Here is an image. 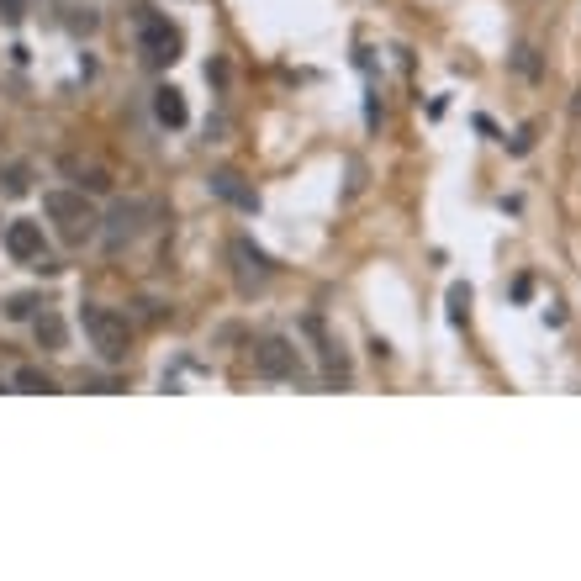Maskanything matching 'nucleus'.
<instances>
[{"mask_svg":"<svg viewBox=\"0 0 581 581\" xmlns=\"http://www.w3.org/2000/svg\"><path fill=\"white\" fill-rule=\"evenodd\" d=\"M43 212H48V222L59 228V238L69 243V249H80V243H90L101 233V212L85 201V191H48Z\"/></svg>","mask_w":581,"mask_h":581,"instance_id":"obj_1","label":"nucleus"},{"mask_svg":"<svg viewBox=\"0 0 581 581\" xmlns=\"http://www.w3.org/2000/svg\"><path fill=\"white\" fill-rule=\"evenodd\" d=\"M85 333H90V344L101 349V360H127V349H133V328H127V317L122 312H111V307H85Z\"/></svg>","mask_w":581,"mask_h":581,"instance_id":"obj_2","label":"nucleus"},{"mask_svg":"<svg viewBox=\"0 0 581 581\" xmlns=\"http://www.w3.org/2000/svg\"><path fill=\"white\" fill-rule=\"evenodd\" d=\"M138 48H143V59L154 64V69L175 64V59H180V32L170 27V16L143 11V16H138Z\"/></svg>","mask_w":581,"mask_h":581,"instance_id":"obj_3","label":"nucleus"},{"mask_svg":"<svg viewBox=\"0 0 581 581\" xmlns=\"http://www.w3.org/2000/svg\"><path fill=\"white\" fill-rule=\"evenodd\" d=\"M6 254L16 259V265L53 270V259H48V243H43V222H27V217L6 222Z\"/></svg>","mask_w":581,"mask_h":581,"instance_id":"obj_4","label":"nucleus"},{"mask_svg":"<svg viewBox=\"0 0 581 581\" xmlns=\"http://www.w3.org/2000/svg\"><path fill=\"white\" fill-rule=\"evenodd\" d=\"M254 370L265 381H296V376H302V354H296L291 339H275V333H270V339L254 344Z\"/></svg>","mask_w":581,"mask_h":581,"instance_id":"obj_5","label":"nucleus"},{"mask_svg":"<svg viewBox=\"0 0 581 581\" xmlns=\"http://www.w3.org/2000/svg\"><path fill=\"white\" fill-rule=\"evenodd\" d=\"M233 259H238V280H243V291H254V286H265V280H270L265 254L249 249V238H238V243H233Z\"/></svg>","mask_w":581,"mask_h":581,"instance_id":"obj_6","label":"nucleus"},{"mask_svg":"<svg viewBox=\"0 0 581 581\" xmlns=\"http://www.w3.org/2000/svg\"><path fill=\"white\" fill-rule=\"evenodd\" d=\"M138 217H143V206H117L106 228V249H122L127 238H138Z\"/></svg>","mask_w":581,"mask_h":581,"instance_id":"obj_7","label":"nucleus"},{"mask_svg":"<svg viewBox=\"0 0 581 581\" xmlns=\"http://www.w3.org/2000/svg\"><path fill=\"white\" fill-rule=\"evenodd\" d=\"M212 191L222 196V201H233V206H243V212H254V206H259V196L249 191V185H243L233 170H222V175H212Z\"/></svg>","mask_w":581,"mask_h":581,"instance_id":"obj_8","label":"nucleus"},{"mask_svg":"<svg viewBox=\"0 0 581 581\" xmlns=\"http://www.w3.org/2000/svg\"><path fill=\"white\" fill-rule=\"evenodd\" d=\"M154 117L164 127H185V101H180V90H159L154 96Z\"/></svg>","mask_w":581,"mask_h":581,"instance_id":"obj_9","label":"nucleus"},{"mask_svg":"<svg viewBox=\"0 0 581 581\" xmlns=\"http://www.w3.org/2000/svg\"><path fill=\"white\" fill-rule=\"evenodd\" d=\"M37 344H48V349H64V323L53 312L37 317Z\"/></svg>","mask_w":581,"mask_h":581,"instance_id":"obj_10","label":"nucleus"},{"mask_svg":"<svg viewBox=\"0 0 581 581\" xmlns=\"http://www.w3.org/2000/svg\"><path fill=\"white\" fill-rule=\"evenodd\" d=\"M0 191H6V196H27V170H22V164H6V170H0Z\"/></svg>","mask_w":581,"mask_h":581,"instance_id":"obj_11","label":"nucleus"},{"mask_svg":"<svg viewBox=\"0 0 581 581\" xmlns=\"http://www.w3.org/2000/svg\"><path fill=\"white\" fill-rule=\"evenodd\" d=\"M16 386H22V391H43V397L53 391V381L43 376V370H32V365H27V370H16Z\"/></svg>","mask_w":581,"mask_h":581,"instance_id":"obj_12","label":"nucleus"},{"mask_svg":"<svg viewBox=\"0 0 581 581\" xmlns=\"http://www.w3.org/2000/svg\"><path fill=\"white\" fill-rule=\"evenodd\" d=\"M80 191H111V175L106 170H80Z\"/></svg>","mask_w":581,"mask_h":581,"instance_id":"obj_13","label":"nucleus"},{"mask_svg":"<svg viewBox=\"0 0 581 581\" xmlns=\"http://www.w3.org/2000/svg\"><path fill=\"white\" fill-rule=\"evenodd\" d=\"M22 16H27V0H0V22L6 27H16Z\"/></svg>","mask_w":581,"mask_h":581,"instance_id":"obj_14","label":"nucleus"},{"mask_svg":"<svg viewBox=\"0 0 581 581\" xmlns=\"http://www.w3.org/2000/svg\"><path fill=\"white\" fill-rule=\"evenodd\" d=\"M32 312H37L32 296H11V307H6V317H32Z\"/></svg>","mask_w":581,"mask_h":581,"instance_id":"obj_15","label":"nucleus"}]
</instances>
